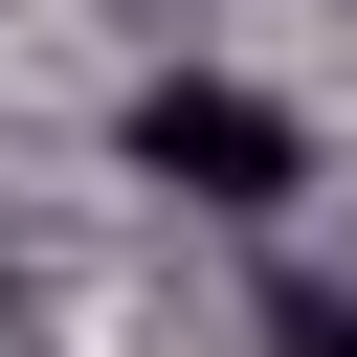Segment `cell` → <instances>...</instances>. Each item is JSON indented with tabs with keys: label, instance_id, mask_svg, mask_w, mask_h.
<instances>
[{
	"label": "cell",
	"instance_id": "cell-1",
	"mask_svg": "<svg viewBox=\"0 0 357 357\" xmlns=\"http://www.w3.org/2000/svg\"><path fill=\"white\" fill-rule=\"evenodd\" d=\"M134 178H178V201L268 223V201L312 178V134H290V89H245V67H156V89H134Z\"/></svg>",
	"mask_w": 357,
	"mask_h": 357
},
{
	"label": "cell",
	"instance_id": "cell-2",
	"mask_svg": "<svg viewBox=\"0 0 357 357\" xmlns=\"http://www.w3.org/2000/svg\"><path fill=\"white\" fill-rule=\"evenodd\" d=\"M268 357H357V290H312V268H290V290H268Z\"/></svg>",
	"mask_w": 357,
	"mask_h": 357
}]
</instances>
